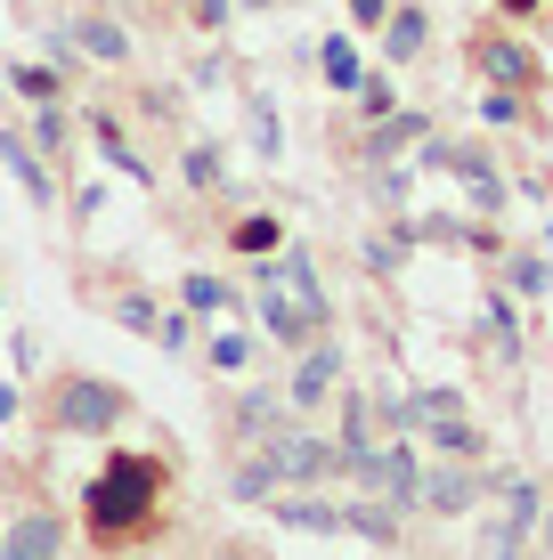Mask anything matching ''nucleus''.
I'll use <instances>...</instances> for the list:
<instances>
[{
  "label": "nucleus",
  "instance_id": "nucleus-6",
  "mask_svg": "<svg viewBox=\"0 0 553 560\" xmlns=\"http://www.w3.org/2000/svg\"><path fill=\"white\" fill-rule=\"evenodd\" d=\"M334 382H342V350H334V341H310V358L293 365V390H285V398H293V407H326Z\"/></svg>",
  "mask_w": 553,
  "mask_h": 560
},
{
  "label": "nucleus",
  "instance_id": "nucleus-4",
  "mask_svg": "<svg viewBox=\"0 0 553 560\" xmlns=\"http://www.w3.org/2000/svg\"><path fill=\"white\" fill-rule=\"evenodd\" d=\"M123 415H130V398L114 390V382H66V390H57V422H66V431H114Z\"/></svg>",
  "mask_w": 553,
  "mask_h": 560
},
{
  "label": "nucleus",
  "instance_id": "nucleus-33",
  "mask_svg": "<svg viewBox=\"0 0 553 560\" xmlns=\"http://www.w3.org/2000/svg\"><path fill=\"white\" fill-rule=\"evenodd\" d=\"M228 9L237 0H196V25H228Z\"/></svg>",
  "mask_w": 553,
  "mask_h": 560
},
{
  "label": "nucleus",
  "instance_id": "nucleus-14",
  "mask_svg": "<svg viewBox=\"0 0 553 560\" xmlns=\"http://www.w3.org/2000/svg\"><path fill=\"white\" fill-rule=\"evenodd\" d=\"M342 528H358L367 545H399V504H342Z\"/></svg>",
  "mask_w": 553,
  "mask_h": 560
},
{
  "label": "nucleus",
  "instance_id": "nucleus-37",
  "mask_svg": "<svg viewBox=\"0 0 553 560\" xmlns=\"http://www.w3.org/2000/svg\"><path fill=\"white\" fill-rule=\"evenodd\" d=\"M220 560H244V552H220Z\"/></svg>",
  "mask_w": 553,
  "mask_h": 560
},
{
  "label": "nucleus",
  "instance_id": "nucleus-34",
  "mask_svg": "<svg viewBox=\"0 0 553 560\" xmlns=\"http://www.w3.org/2000/svg\"><path fill=\"white\" fill-rule=\"evenodd\" d=\"M497 9H505V16H538L545 0H497Z\"/></svg>",
  "mask_w": 553,
  "mask_h": 560
},
{
  "label": "nucleus",
  "instance_id": "nucleus-21",
  "mask_svg": "<svg viewBox=\"0 0 553 560\" xmlns=\"http://www.w3.org/2000/svg\"><path fill=\"white\" fill-rule=\"evenodd\" d=\"M237 422H244V431H277V398L269 390H244L237 398Z\"/></svg>",
  "mask_w": 553,
  "mask_h": 560
},
{
  "label": "nucleus",
  "instance_id": "nucleus-15",
  "mask_svg": "<svg viewBox=\"0 0 553 560\" xmlns=\"http://www.w3.org/2000/svg\"><path fill=\"white\" fill-rule=\"evenodd\" d=\"M318 66H326V82H334V90H358V82H367V66H358V49L342 42V33H334L326 49H318Z\"/></svg>",
  "mask_w": 553,
  "mask_h": 560
},
{
  "label": "nucleus",
  "instance_id": "nucleus-35",
  "mask_svg": "<svg viewBox=\"0 0 553 560\" xmlns=\"http://www.w3.org/2000/svg\"><path fill=\"white\" fill-rule=\"evenodd\" d=\"M237 9H277V0H237Z\"/></svg>",
  "mask_w": 553,
  "mask_h": 560
},
{
  "label": "nucleus",
  "instance_id": "nucleus-29",
  "mask_svg": "<svg viewBox=\"0 0 553 560\" xmlns=\"http://www.w3.org/2000/svg\"><path fill=\"white\" fill-rule=\"evenodd\" d=\"M253 147L277 154V114H269V106H253Z\"/></svg>",
  "mask_w": 553,
  "mask_h": 560
},
{
  "label": "nucleus",
  "instance_id": "nucleus-26",
  "mask_svg": "<svg viewBox=\"0 0 553 560\" xmlns=\"http://www.w3.org/2000/svg\"><path fill=\"white\" fill-rule=\"evenodd\" d=\"M16 90H25V98H42V106H49V98H57V73H42V66H25V73H16Z\"/></svg>",
  "mask_w": 553,
  "mask_h": 560
},
{
  "label": "nucleus",
  "instance_id": "nucleus-19",
  "mask_svg": "<svg viewBox=\"0 0 553 560\" xmlns=\"http://www.w3.org/2000/svg\"><path fill=\"white\" fill-rule=\"evenodd\" d=\"M237 495H277V463L269 455H253V463H237V479H228Z\"/></svg>",
  "mask_w": 553,
  "mask_h": 560
},
{
  "label": "nucleus",
  "instance_id": "nucleus-28",
  "mask_svg": "<svg viewBox=\"0 0 553 560\" xmlns=\"http://www.w3.org/2000/svg\"><path fill=\"white\" fill-rule=\"evenodd\" d=\"M358 106H367L375 122H383V114H391V82H358Z\"/></svg>",
  "mask_w": 553,
  "mask_h": 560
},
{
  "label": "nucleus",
  "instance_id": "nucleus-13",
  "mask_svg": "<svg viewBox=\"0 0 553 560\" xmlns=\"http://www.w3.org/2000/svg\"><path fill=\"white\" fill-rule=\"evenodd\" d=\"M472 495H481V479H472V471H431L424 479V504L431 512H472Z\"/></svg>",
  "mask_w": 553,
  "mask_h": 560
},
{
  "label": "nucleus",
  "instance_id": "nucleus-17",
  "mask_svg": "<svg viewBox=\"0 0 553 560\" xmlns=\"http://www.w3.org/2000/svg\"><path fill=\"white\" fill-rule=\"evenodd\" d=\"M521 536H529V528H521L512 512L488 520V528H481V560H512V552H521Z\"/></svg>",
  "mask_w": 553,
  "mask_h": 560
},
{
  "label": "nucleus",
  "instance_id": "nucleus-12",
  "mask_svg": "<svg viewBox=\"0 0 553 560\" xmlns=\"http://www.w3.org/2000/svg\"><path fill=\"white\" fill-rule=\"evenodd\" d=\"M73 42H82L90 57H106V66H123V57H130V33L114 25V16H82V25H73Z\"/></svg>",
  "mask_w": 553,
  "mask_h": 560
},
{
  "label": "nucleus",
  "instance_id": "nucleus-22",
  "mask_svg": "<svg viewBox=\"0 0 553 560\" xmlns=\"http://www.w3.org/2000/svg\"><path fill=\"white\" fill-rule=\"evenodd\" d=\"M114 325H130V334H155V301H147V293H123V301H114Z\"/></svg>",
  "mask_w": 553,
  "mask_h": 560
},
{
  "label": "nucleus",
  "instance_id": "nucleus-31",
  "mask_svg": "<svg viewBox=\"0 0 553 560\" xmlns=\"http://www.w3.org/2000/svg\"><path fill=\"white\" fill-rule=\"evenodd\" d=\"M155 341L163 350H187V317H155Z\"/></svg>",
  "mask_w": 553,
  "mask_h": 560
},
{
  "label": "nucleus",
  "instance_id": "nucleus-36",
  "mask_svg": "<svg viewBox=\"0 0 553 560\" xmlns=\"http://www.w3.org/2000/svg\"><path fill=\"white\" fill-rule=\"evenodd\" d=\"M545 545H553V512H545Z\"/></svg>",
  "mask_w": 553,
  "mask_h": 560
},
{
  "label": "nucleus",
  "instance_id": "nucleus-5",
  "mask_svg": "<svg viewBox=\"0 0 553 560\" xmlns=\"http://www.w3.org/2000/svg\"><path fill=\"white\" fill-rule=\"evenodd\" d=\"M472 57H481V73H488L497 90H529V82H538V57H529L521 42H505V33H481Z\"/></svg>",
  "mask_w": 553,
  "mask_h": 560
},
{
  "label": "nucleus",
  "instance_id": "nucleus-11",
  "mask_svg": "<svg viewBox=\"0 0 553 560\" xmlns=\"http://www.w3.org/2000/svg\"><path fill=\"white\" fill-rule=\"evenodd\" d=\"M431 42V25H424V9H391L383 16V49H391V66H407L415 49Z\"/></svg>",
  "mask_w": 553,
  "mask_h": 560
},
{
  "label": "nucleus",
  "instance_id": "nucleus-23",
  "mask_svg": "<svg viewBox=\"0 0 553 560\" xmlns=\"http://www.w3.org/2000/svg\"><path fill=\"white\" fill-rule=\"evenodd\" d=\"M66 139H73V130H66V114H57V106L33 114V147H66Z\"/></svg>",
  "mask_w": 553,
  "mask_h": 560
},
{
  "label": "nucleus",
  "instance_id": "nucleus-3",
  "mask_svg": "<svg viewBox=\"0 0 553 560\" xmlns=\"http://www.w3.org/2000/svg\"><path fill=\"white\" fill-rule=\"evenodd\" d=\"M261 277H269L277 293H285V301L301 308V317L318 325V334H326V325H334V301H326V284H318V260H310V253H277L269 268H261Z\"/></svg>",
  "mask_w": 553,
  "mask_h": 560
},
{
  "label": "nucleus",
  "instance_id": "nucleus-20",
  "mask_svg": "<svg viewBox=\"0 0 553 560\" xmlns=\"http://www.w3.org/2000/svg\"><path fill=\"white\" fill-rule=\"evenodd\" d=\"M512 293H553V260L521 253V260H512Z\"/></svg>",
  "mask_w": 553,
  "mask_h": 560
},
{
  "label": "nucleus",
  "instance_id": "nucleus-24",
  "mask_svg": "<svg viewBox=\"0 0 553 560\" xmlns=\"http://www.w3.org/2000/svg\"><path fill=\"white\" fill-rule=\"evenodd\" d=\"M277 244V220H237V253H269Z\"/></svg>",
  "mask_w": 553,
  "mask_h": 560
},
{
  "label": "nucleus",
  "instance_id": "nucleus-10",
  "mask_svg": "<svg viewBox=\"0 0 553 560\" xmlns=\"http://www.w3.org/2000/svg\"><path fill=\"white\" fill-rule=\"evenodd\" d=\"M269 512L285 520V528H310V536H334V528H342V504H318V495H285V488L269 495Z\"/></svg>",
  "mask_w": 553,
  "mask_h": 560
},
{
  "label": "nucleus",
  "instance_id": "nucleus-7",
  "mask_svg": "<svg viewBox=\"0 0 553 560\" xmlns=\"http://www.w3.org/2000/svg\"><path fill=\"white\" fill-rule=\"evenodd\" d=\"M57 545H66V520L57 512H25L9 536H0V560H57Z\"/></svg>",
  "mask_w": 553,
  "mask_h": 560
},
{
  "label": "nucleus",
  "instance_id": "nucleus-27",
  "mask_svg": "<svg viewBox=\"0 0 553 560\" xmlns=\"http://www.w3.org/2000/svg\"><path fill=\"white\" fill-rule=\"evenodd\" d=\"M244 358H253V341H244V334H220L212 341V365H244Z\"/></svg>",
  "mask_w": 553,
  "mask_h": 560
},
{
  "label": "nucleus",
  "instance_id": "nucleus-8",
  "mask_svg": "<svg viewBox=\"0 0 553 560\" xmlns=\"http://www.w3.org/2000/svg\"><path fill=\"white\" fill-rule=\"evenodd\" d=\"M448 171L464 179L472 211H505V179H497V163H488L481 147H448Z\"/></svg>",
  "mask_w": 553,
  "mask_h": 560
},
{
  "label": "nucleus",
  "instance_id": "nucleus-1",
  "mask_svg": "<svg viewBox=\"0 0 553 560\" xmlns=\"http://www.w3.org/2000/svg\"><path fill=\"white\" fill-rule=\"evenodd\" d=\"M155 495H163L155 455H106V471L90 479V495H82V520L99 536H130L147 512H155Z\"/></svg>",
  "mask_w": 553,
  "mask_h": 560
},
{
  "label": "nucleus",
  "instance_id": "nucleus-9",
  "mask_svg": "<svg viewBox=\"0 0 553 560\" xmlns=\"http://www.w3.org/2000/svg\"><path fill=\"white\" fill-rule=\"evenodd\" d=\"M0 163L16 171V187H25L33 203H57V187H49V171H42V154H33V139H16V130H0Z\"/></svg>",
  "mask_w": 553,
  "mask_h": 560
},
{
  "label": "nucleus",
  "instance_id": "nucleus-32",
  "mask_svg": "<svg viewBox=\"0 0 553 560\" xmlns=\"http://www.w3.org/2000/svg\"><path fill=\"white\" fill-rule=\"evenodd\" d=\"M350 16H358V25H383V16H391V0H350Z\"/></svg>",
  "mask_w": 553,
  "mask_h": 560
},
{
  "label": "nucleus",
  "instance_id": "nucleus-18",
  "mask_svg": "<svg viewBox=\"0 0 553 560\" xmlns=\"http://www.w3.org/2000/svg\"><path fill=\"white\" fill-rule=\"evenodd\" d=\"M187 308H196V317H220V308H237V293H228L220 277H187Z\"/></svg>",
  "mask_w": 553,
  "mask_h": 560
},
{
  "label": "nucleus",
  "instance_id": "nucleus-25",
  "mask_svg": "<svg viewBox=\"0 0 553 560\" xmlns=\"http://www.w3.org/2000/svg\"><path fill=\"white\" fill-rule=\"evenodd\" d=\"M187 179H196V187H220V154H212V147H187Z\"/></svg>",
  "mask_w": 553,
  "mask_h": 560
},
{
  "label": "nucleus",
  "instance_id": "nucleus-30",
  "mask_svg": "<svg viewBox=\"0 0 553 560\" xmlns=\"http://www.w3.org/2000/svg\"><path fill=\"white\" fill-rule=\"evenodd\" d=\"M481 114H488V122H512L521 106H512V90H488V98H481Z\"/></svg>",
  "mask_w": 553,
  "mask_h": 560
},
{
  "label": "nucleus",
  "instance_id": "nucleus-2",
  "mask_svg": "<svg viewBox=\"0 0 553 560\" xmlns=\"http://www.w3.org/2000/svg\"><path fill=\"white\" fill-rule=\"evenodd\" d=\"M261 455L277 463V488H318V479L342 471V447L334 439H310V431H269Z\"/></svg>",
  "mask_w": 553,
  "mask_h": 560
},
{
  "label": "nucleus",
  "instance_id": "nucleus-16",
  "mask_svg": "<svg viewBox=\"0 0 553 560\" xmlns=\"http://www.w3.org/2000/svg\"><path fill=\"white\" fill-rule=\"evenodd\" d=\"M424 114H383V130H375V139H367V154H399V147H407V139H424Z\"/></svg>",
  "mask_w": 553,
  "mask_h": 560
}]
</instances>
